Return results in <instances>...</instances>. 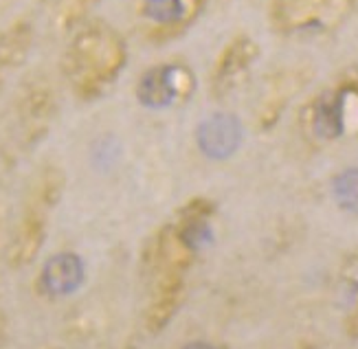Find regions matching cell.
<instances>
[{
	"label": "cell",
	"instance_id": "10",
	"mask_svg": "<svg viewBox=\"0 0 358 349\" xmlns=\"http://www.w3.org/2000/svg\"><path fill=\"white\" fill-rule=\"evenodd\" d=\"M34 44L36 24L29 18H15L0 29V92L9 84L11 75L27 64Z\"/></svg>",
	"mask_w": 358,
	"mask_h": 349
},
{
	"label": "cell",
	"instance_id": "9",
	"mask_svg": "<svg viewBox=\"0 0 358 349\" xmlns=\"http://www.w3.org/2000/svg\"><path fill=\"white\" fill-rule=\"evenodd\" d=\"M244 138L242 123L231 113H213L196 128V145L209 161H229L236 156Z\"/></svg>",
	"mask_w": 358,
	"mask_h": 349
},
{
	"label": "cell",
	"instance_id": "11",
	"mask_svg": "<svg viewBox=\"0 0 358 349\" xmlns=\"http://www.w3.org/2000/svg\"><path fill=\"white\" fill-rule=\"evenodd\" d=\"M84 279L86 266L80 255H75V252H55L51 259L44 262L38 285L42 294L51 299H64L80 290Z\"/></svg>",
	"mask_w": 358,
	"mask_h": 349
},
{
	"label": "cell",
	"instance_id": "14",
	"mask_svg": "<svg viewBox=\"0 0 358 349\" xmlns=\"http://www.w3.org/2000/svg\"><path fill=\"white\" fill-rule=\"evenodd\" d=\"M95 3H97V0H62V5H59V20H62V24L73 29L80 22H84L88 9Z\"/></svg>",
	"mask_w": 358,
	"mask_h": 349
},
{
	"label": "cell",
	"instance_id": "16",
	"mask_svg": "<svg viewBox=\"0 0 358 349\" xmlns=\"http://www.w3.org/2000/svg\"><path fill=\"white\" fill-rule=\"evenodd\" d=\"M0 343H3V325H0Z\"/></svg>",
	"mask_w": 358,
	"mask_h": 349
},
{
	"label": "cell",
	"instance_id": "5",
	"mask_svg": "<svg viewBox=\"0 0 358 349\" xmlns=\"http://www.w3.org/2000/svg\"><path fill=\"white\" fill-rule=\"evenodd\" d=\"M57 200V185L51 171L42 173L29 189L27 202L15 222L7 246V262L11 268H27L38 257L46 235V209Z\"/></svg>",
	"mask_w": 358,
	"mask_h": 349
},
{
	"label": "cell",
	"instance_id": "7",
	"mask_svg": "<svg viewBox=\"0 0 358 349\" xmlns=\"http://www.w3.org/2000/svg\"><path fill=\"white\" fill-rule=\"evenodd\" d=\"M57 110H59L57 94L42 79H34V82H29L20 90L13 106V121L24 148L38 145L51 132L57 119Z\"/></svg>",
	"mask_w": 358,
	"mask_h": 349
},
{
	"label": "cell",
	"instance_id": "13",
	"mask_svg": "<svg viewBox=\"0 0 358 349\" xmlns=\"http://www.w3.org/2000/svg\"><path fill=\"white\" fill-rule=\"evenodd\" d=\"M330 192L341 211L358 215V167H348L338 171L332 178Z\"/></svg>",
	"mask_w": 358,
	"mask_h": 349
},
{
	"label": "cell",
	"instance_id": "4",
	"mask_svg": "<svg viewBox=\"0 0 358 349\" xmlns=\"http://www.w3.org/2000/svg\"><path fill=\"white\" fill-rule=\"evenodd\" d=\"M198 92V75L185 59H165L148 66L134 84L136 104L165 113L189 104Z\"/></svg>",
	"mask_w": 358,
	"mask_h": 349
},
{
	"label": "cell",
	"instance_id": "12",
	"mask_svg": "<svg viewBox=\"0 0 358 349\" xmlns=\"http://www.w3.org/2000/svg\"><path fill=\"white\" fill-rule=\"evenodd\" d=\"M306 75L308 73H303L299 69H292V71L277 73L268 79L266 86H264L262 97H259L262 104L257 108V119L264 125H271L282 117L288 101L306 86V82H308Z\"/></svg>",
	"mask_w": 358,
	"mask_h": 349
},
{
	"label": "cell",
	"instance_id": "2",
	"mask_svg": "<svg viewBox=\"0 0 358 349\" xmlns=\"http://www.w3.org/2000/svg\"><path fill=\"white\" fill-rule=\"evenodd\" d=\"M299 123L303 134L319 143L358 136V77L345 75L310 94Z\"/></svg>",
	"mask_w": 358,
	"mask_h": 349
},
{
	"label": "cell",
	"instance_id": "3",
	"mask_svg": "<svg viewBox=\"0 0 358 349\" xmlns=\"http://www.w3.org/2000/svg\"><path fill=\"white\" fill-rule=\"evenodd\" d=\"M356 5L358 0H271L268 22L282 38L334 36L352 20Z\"/></svg>",
	"mask_w": 358,
	"mask_h": 349
},
{
	"label": "cell",
	"instance_id": "8",
	"mask_svg": "<svg viewBox=\"0 0 358 349\" xmlns=\"http://www.w3.org/2000/svg\"><path fill=\"white\" fill-rule=\"evenodd\" d=\"M262 57V46L248 34H236L217 53L209 73V92L213 99H227L236 92Z\"/></svg>",
	"mask_w": 358,
	"mask_h": 349
},
{
	"label": "cell",
	"instance_id": "1",
	"mask_svg": "<svg viewBox=\"0 0 358 349\" xmlns=\"http://www.w3.org/2000/svg\"><path fill=\"white\" fill-rule=\"evenodd\" d=\"M130 59L128 42L108 20L92 18L71 29L59 71L77 101H97L119 82Z\"/></svg>",
	"mask_w": 358,
	"mask_h": 349
},
{
	"label": "cell",
	"instance_id": "15",
	"mask_svg": "<svg viewBox=\"0 0 358 349\" xmlns=\"http://www.w3.org/2000/svg\"><path fill=\"white\" fill-rule=\"evenodd\" d=\"M182 349H217L209 343H202V341H196V343H189V345H185Z\"/></svg>",
	"mask_w": 358,
	"mask_h": 349
},
{
	"label": "cell",
	"instance_id": "6",
	"mask_svg": "<svg viewBox=\"0 0 358 349\" xmlns=\"http://www.w3.org/2000/svg\"><path fill=\"white\" fill-rule=\"evenodd\" d=\"M209 0H138L136 18L141 34L152 44H167L182 38L202 13Z\"/></svg>",
	"mask_w": 358,
	"mask_h": 349
}]
</instances>
